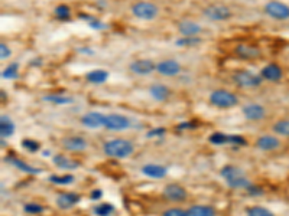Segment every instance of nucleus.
Returning <instances> with one entry per match:
<instances>
[{
	"label": "nucleus",
	"instance_id": "1",
	"mask_svg": "<svg viewBox=\"0 0 289 216\" xmlns=\"http://www.w3.org/2000/svg\"><path fill=\"white\" fill-rule=\"evenodd\" d=\"M220 175L231 189H248L249 186L252 184L240 167L227 165L220 170Z\"/></svg>",
	"mask_w": 289,
	"mask_h": 216
},
{
	"label": "nucleus",
	"instance_id": "2",
	"mask_svg": "<svg viewBox=\"0 0 289 216\" xmlns=\"http://www.w3.org/2000/svg\"><path fill=\"white\" fill-rule=\"evenodd\" d=\"M103 151L104 154H107L108 157L115 158H126L135 151V146L133 143L124 139H113L108 140L103 144Z\"/></svg>",
	"mask_w": 289,
	"mask_h": 216
},
{
	"label": "nucleus",
	"instance_id": "3",
	"mask_svg": "<svg viewBox=\"0 0 289 216\" xmlns=\"http://www.w3.org/2000/svg\"><path fill=\"white\" fill-rule=\"evenodd\" d=\"M132 13L141 20H153L159 15V9L152 2H138L132 6Z\"/></svg>",
	"mask_w": 289,
	"mask_h": 216
},
{
	"label": "nucleus",
	"instance_id": "4",
	"mask_svg": "<svg viewBox=\"0 0 289 216\" xmlns=\"http://www.w3.org/2000/svg\"><path fill=\"white\" fill-rule=\"evenodd\" d=\"M210 102L218 108H230L237 105V97L227 90H215L210 94Z\"/></svg>",
	"mask_w": 289,
	"mask_h": 216
},
{
	"label": "nucleus",
	"instance_id": "5",
	"mask_svg": "<svg viewBox=\"0 0 289 216\" xmlns=\"http://www.w3.org/2000/svg\"><path fill=\"white\" fill-rule=\"evenodd\" d=\"M233 81L241 88H257L262 85L263 78L252 71H239L233 75Z\"/></svg>",
	"mask_w": 289,
	"mask_h": 216
},
{
	"label": "nucleus",
	"instance_id": "6",
	"mask_svg": "<svg viewBox=\"0 0 289 216\" xmlns=\"http://www.w3.org/2000/svg\"><path fill=\"white\" fill-rule=\"evenodd\" d=\"M264 13L276 20H288L289 6L282 2H278V0H272L264 5Z\"/></svg>",
	"mask_w": 289,
	"mask_h": 216
},
{
	"label": "nucleus",
	"instance_id": "7",
	"mask_svg": "<svg viewBox=\"0 0 289 216\" xmlns=\"http://www.w3.org/2000/svg\"><path fill=\"white\" fill-rule=\"evenodd\" d=\"M204 16L213 22H223L231 17V10L224 5H210L203 10Z\"/></svg>",
	"mask_w": 289,
	"mask_h": 216
},
{
	"label": "nucleus",
	"instance_id": "8",
	"mask_svg": "<svg viewBox=\"0 0 289 216\" xmlns=\"http://www.w3.org/2000/svg\"><path fill=\"white\" fill-rule=\"evenodd\" d=\"M104 127L112 131H123L130 127V120L122 114H108L106 116V124Z\"/></svg>",
	"mask_w": 289,
	"mask_h": 216
},
{
	"label": "nucleus",
	"instance_id": "9",
	"mask_svg": "<svg viewBox=\"0 0 289 216\" xmlns=\"http://www.w3.org/2000/svg\"><path fill=\"white\" fill-rule=\"evenodd\" d=\"M129 69L133 74L146 76L152 74L153 71H157V64L152 59H136L129 65Z\"/></svg>",
	"mask_w": 289,
	"mask_h": 216
},
{
	"label": "nucleus",
	"instance_id": "10",
	"mask_svg": "<svg viewBox=\"0 0 289 216\" xmlns=\"http://www.w3.org/2000/svg\"><path fill=\"white\" fill-rule=\"evenodd\" d=\"M157 72L162 76H176L181 72V65L175 59H164L157 64Z\"/></svg>",
	"mask_w": 289,
	"mask_h": 216
},
{
	"label": "nucleus",
	"instance_id": "11",
	"mask_svg": "<svg viewBox=\"0 0 289 216\" xmlns=\"http://www.w3.org/2000/svg\"><path fill=\"white\" fill-rule=\"evenodd\" d=\"M164 196L168 198L172 202H182V200L187 199L188 193L187 191L182 187L181 184L178 183H171V184H166L165 189H164Z\"/></svg>",
	"mask_w": 289,
	"mask_h": 216
},
{
	"label": "nucleus",
	"instance_id": "12",
	"mask_svg": "<svg viewBox=\"0 0 289 216\" xmlns=\"http://www.w3.org/2000/svg\"><path fill=\"white\" fill-rule=\"evenodd\" d=\"M81 124L87 128H100V127H104L106 124V116L101 114V113H87L81 117Z\"/></svg>",
	"mask_w": 289,
	"mask_h": 216
},
{
	"label": "nucleus",
	"instance_id": "13",
	"mask_svg": "<svg viewBox=\"0 0 289 216\" xmlns=\"http://www.w3.org/2000/svg\"><path fill=\"white\" fill-rule=\"evenodd\" d=\"M243 111V116L246 117L250 121H259V120H263L264 116H266V110H264L263 105L260 104H248L244 107L241 108Z\"/></svg>",
	"mask_w": 289,
	"mask_h": 216
},
{
	"label": "nucleus",
	"instance_id": "14",
	"mask_svg": "<svg viewBox=\"0 0 289 216\" xmlns=\"http://www.w3.org/2000/svg\"><path fill=\"white\" fill-rule=\"evenodd\" d=\"M62 146L68 151H83V150L87 149L88 143L80 136H71V137H65L62 140Z\"/></svg>",
	"mask_w": 289,
	"mask_h": 216
},
{
	"label": "nucleus",
	"instance_id": "15",
	"mask_svg": "<svg viewBox=\"0 0 289 216\" xmlns=\"http://www.w3.org/2000/svg\"><path fill=\"white\" fill-rule=\"evenodd\" d=\"M80 195H77V193H73V192H70V193H61V195H58L57 198V206L59 209H71L73 206H75L78 202H80Z\"/></svg>",
	"mask_w": 289,
	"mask_h": 216
},
{
	"label": "nucleus",
	"instance_id": "16",
	"mask_svg": "<svg viewBox=\"0 0 289 216\" xmlns=\"http://www.w3.org/2000/svg\"><path fill=\"white\" fill-rule=\"evenodd\" d=\"M260 76H262L263 79L276 83V81H279L282 76H283V71H282V68L279 67V65H276V64H269V65L262 68Z\"/></svg>",
	"mask_w": 289,
	"mask_h": 216
},
{
	"label": "nucleus",
	"instance_id": "17",
	"mask_svg": "<svg viewBox=\"0 0 289 216\" xmlns=\"http://www.w3.org/2000/svg\"><path fill=\"white\" fill-rule=\"evenodd\" d=\"M178 31L184 36H197L203 32V28L197 22L192 20H182L178 23Z\"/></svg>",
	"mask_w": 289,
	"mask_h": 216
},
{
	"label": "nucleus",
	"instance_id": "18",
	"mask_svg": "<svg viewBox=\"0 0 289 216\" xmlns=\"http://www.w3.org/2000/svg\"><path fill=\"white\" fill-rule=\"evenodd\" d=\"M5 161H6V163H10L12 166H15L16 169H19V170H22V172L28 173V175H39V173H42L41 169L31 166V165H28V163H25V161L20 160V158L6 157L5 158Z\"/></svg>",
	"mask_w": 289,
	"mask_h": 216
},
{
	"label": "nucleus",
	"instance_id": "19",
	"mask_svg": "<svg viewBox=\"0 0 289 216\" xmlns=\"http://www.w3.org/2000/svg\"><path fill=\"white\" fill-rule=\"evenodd\" d=\"M234 52L237 57L243 59H255L260 57V49L252 45H237Z\"/></svg>",
	"mask_w": 289,
	"mask_h": 216
},
{
	"label": "nucleus",
	"instance_id": "20",
	"mask_svg": "<svg viewBox=\"0 0 289 216\" xmlns=\"http://www.w3.org/2000/svg\"><path fill=\"white\" fill-rule=\"evenodd\" d=\"M142 173L152 179H164L168 173V169L161 165H145L142 167Z\"/></svg>",
	"mask_w": 289,
	"mask_h": 216
},
{
	"label": "nucleus",
	"instance_id": "21",
	"mask_svg": "<svg viewBox=\"0 0 289 216\" xmlns=\"http://www.w3.org/2000/svg\"><path fill=\"white\" fill-rule=\"evenodd\" d=\"M256 146L260 150H264V151H272V150L281 147V142L273 136H262V137L257 139Z\"/></svg>",
	"mask_w": 289,
	"mask_h": 216
},
{
	"label": "nucleus",
	"instance_id": "22",
	"mask_svg": "<svg viewBox=\"0 0 289 216\" xmlns=\"http://www.w3.org/2000/svg\"><path fill=\"white\" fill-rule=\"evenodd\" d=\"M149 94H150V97L153 98V100L157 101H166L169 98V88L164 85V84H153V85H150V88H149Z\"/></svg>",
	"mask_w": 289,
	"mask_h": 216
},
{
	"label": "nucleus",
	"instance_id": "23",
	"mask_svg": "<svg viewBox=\"0 0 289 216\" xmlns=\"http://www.w3.org/2000/svg\"><path fill=\"white\" fill-rule=\"evenodd\" d=\"M52 161L55 163V166L59 167V169H64V170H75V169L80 167V163H78V161L66 157L64 154H57V156H54Z\"/></svg>",
	"mask_w": 289,
	"mask_h": 216
},
{
	"label": "nucleus",
	"instance_id": "24",
	"mask_svg": "<svg viewBox=\"0 0 289 216\" xmlns=\"http://www.w3.org/2000/svg\"><path fill=\"white\" fill-rule=\"evenodd\" d=\"M108 71L106 69H93L90 72L85 74V79L90 84H96V85H100V84H104L108 79Z\"/></svg>",
	"mask_w": 289,
	"mask_h": 216
},
{
	"label": "nucleus",
	"instance_id": "25",
	"mask_svg": "<svg viewBox=\"0 0 289 216\" xmlns=\"http://www.w3.org/2000/svg\"><path fill=\"white\" fill-rule=\"evenodd\" d=\"M13 133H15V123L8 116L0 117V134H2V139L10 137V136H13Z\"/></svg>",
	"mask_w": 289,
	"mask_h": 216
},
{
	"label": "nucleus",
	"instance_id": "26",
	"mask_svg": "<svg viewBox=\"0 0 289 216\" xmlns=\"http://www.w3.org/2000/svg\"><path fill=\"white\" fill-rule=\"evenodd\" d=\"M190 216H215V209L208 205H194L188 209Z\"/></svg>",
	"mask_w": 289,
	"mask_h": 216
},
{
	"label": "nucleus",
	"instance_id": "27",
	"mask_svg": "<svg viewBox=\"0 0 289 216\" xmlns=\"http://www.w3.org/2000/svg\"><path fill=\"white\" fill-rule=\"evenodd\" d=\"M43 101H48V102L57 104V105H65V104H71L73 98L66 97L64 94H51V95H45Z\"/></svg>",
	"mask_w": 289,
	"mask_h": 216
},
{
	"label": "nucleus",
	"instance_id": "28",
	"mask_svg": "<svg viewBox=\"0 0 289 216\" xmlns=\"http://www.w3.org/2000/svg\"><path fill=\"white\" fill-rule=\"evenodd\" d=\"M19 76V64L17 62H13L10 64L9 67H6L2 72V78L3 79H16Z\"/></svg>",
	"mask_w": 289,
	"mask_h": 216
},
{
	"label": "nucleus",
	"instance_id": "29",
	"mask_svg": "<svg viewBox=\"0 0 289 216\" xmlns=\"http://www.w3.org/2000/svg\"><path fill=\"white\" fill-rule=\"evenodd\" d=\"M208 142L214 146H224V144H230V136L224 133H213L208 137Z\"/></svg>",
	"mask_w": 289,
	"mask_h": 216
},
{
	"label": "nucleus",
	"instance_id": "30",
	"mask_svg": "<svg viewBox=\"0 0 289 216\" xmlns=\"http://www.w3.org/2000/svg\"><path fill=\"white\" fill-rule=\"evenodd\" d=\"M273 131L283 137H289V120H281L273 125Z\"/></svg>",
	"mask_w": 289,
	"mask_h": 216
},
{
	"label": "nucleus",
	"instance_id": "31",
	"mask_svg": "<svg viewBox=\"0 0 289 216\" xmlns=\"http://www.w3.org/2000/svg\"><path fill=\"white\" fill-rule=\"evenodd\" d=\"M199 43H201V39L198 36H184V38L175 42L176 46H195Z\"/></svg>",
	"mask_w": 289,
	"mask_h": 216
},
{
	"label": "nucleus",
	"instance_id": "32",
	"mask_svg": "<svg viewBox=\"0 0 289 216\" xmlns=\"http://www.w3.org/2000/svg\"><path fill=\"white\" fill-rule=\"evenodd\" d=\"M93 210L97 216H110L115 212V206L110 205V203H101L99 206H96Z\"/></svg>",
	"mask_w": 289,
	"mask_h": 216
},
{
	"label": "nucleus",
	"instance_id": "33",
	"mask_svg": "<svg viewBox=\"0 0 289 216\" xmlns=\"http://www.w3.org/2000/svg\"><path fill=\"white\" fill-rule=\"evenodd\" d=\"M246 213H248V216H275L269 209L263 208V206H252V208H248Z\"/></svg>",
	"mask_w": 289,
	"mask_h": 216
},
{
	"label": "nucleus",
	"instance_id": "34",
	"mask_svg": "<svg viewBox=\"0 0 289 216\" xmlns=\"http://www.w3.org/2000/svg\"><path fill=\"white\" fill-rule=\"evenodd\" d=\"M50 182L55 183V184H71V183L74 182V176L73 175H64V176H57V175H52L50 176V179H48Z\"/></svg>",
	"mask_w": 289,
	"mask_h": 216
},
{
	"label": "nucleus",
	"instance_id": "35",
	"mask_svg": "<svg viewBox=\"0 0 289 216\" xmlns=\"http://www.w3.org/2000/svg\"><path fill=\"white\" fill-rule=\"evenodd\" d=\"M54 13H55V16L58 19H61V20H64V19H70L71 16V9L70 6H66V5H58L55 10H54Z\"/></svg>",
	"mask_w": 289,
	"mask_h": 216
},
{
	"label": "nucleus",
	"instance_id": "36",
	"mask_svg": "<svg viewBox=\"0 0 289 216\" xmlns=\"http://www.w3.org/2000/svg\"><path fill=\"white\" fill-rule=\"evenodd\" d=\"M81 19L84 20H87L88 22V26H90L91 29H94V31H101V29H106V25L103 23V22H100L99 19H96V17H91L88 15H80Z\"/></svg>",
	"mask_w": 289,
	"mask_h": 216
},
{
	"label": "nucleus",
	"instance_id": "37",
	"mask_svg": "<svg viewBox=\"0 0 289 216\" xmlns=\"http://www.w3.org/2000/svg\"><path fill=\"white\" fill-rule=\"evenodd\" d=\"M24 210L26 213H31V215H38V213L43 212V206L38 205V203H26L24 206Z\"/></svg>",
	"mask_w": 289,
	"mask_h": 216
},
{
	"label": "nucleus",
	"instance_id": "38",
	"mask_svg": "<svg viewBox=\"0 0 289 216\" xmlns=\"http://www.w3.org/2000/svg\"><path fill=\"white\" fill-rule=\"evenodd\" d=\"M162 216H190V213H188V210H184V209L172 208L166 209Z\"/></svg>",
	"mask_w": 289,
	"mask_h": 216
},
{
	"label": "nucleus",
	"instance_id": "39",
	"mask_svg": "<svg viewBox=\"0 0 289 216\" xmlns=\"http://www.w3.org/2000/svg\"><path fill=\"white\" fill-rule=\"evenodd\" d=\"M22 146H24L26 150H29L31 153H35V151L39 150V143L35 142V140H29V139L22 140Z\"/></svg>",
	"mask_w": 289,
	"mask_h": 216
},
{
	"label": "nucleus",
	"instance_id": "40",
	"mask_svg": "<svg viewBox=\"0 0 289 216\" xmlns=\"http://www.w3.org/2000/svg\"><path fill=\"white\" fill-rule=\"evenodd\" d=\"M12 57V50L9 48L6 43H0V59L5 61V59H9Z\"/></svg>",
	"mask_w": 289,
	"mask_h": 216
},
{
	"label": "nucleus",
	"instance_id": "41",
	"mask_svg": "<svg viewBox=\"0 0 289 216\" xmlns=\"http://www.w3.org/2000/svg\"><path fill=\"white\" fill-rule=\"evenodd\" d=\"M230 144H236V146H244L246 140L241 136H230Z\"/></svg>",
	"mask_w": 289,
	"mask_h": 216
},
{
	"label": "nucleus",
	"instance_id": "42",
	"mask_svg": "<svg viewBox=\"0 0 289 216\" xmlns=\"http://www.w3.org/2000/svg\"><path fill=\"white\" fill-rule=\"evenodd\" d=\"M165 134V128H153L148 133V137H158V136H164Z\"/></svg>",
	"mask_w": 289,
	"mask_h": 216
},
{
	"label": "nucleus",
	"instance_id": "43",
	"mask_svg": "<svg viewBox=\"0 0 289 216\" xmlns=\"http://www.w3.org/2000/svg\"><path fill=\"white\" fill-rule=\"evenodd\" d=\"M101 196H103V192L100 191V189H94V191L91 192V195H90L91 200H99Z\"/></svg>",
	"mask_w": 289,
	"mask_h": 216
},
{
	"label": "nucleus",
	"instance_id": "44",
	"mask_svg": "<svg viewBox=\"0 0 289 216\" xmlns=\"http://www.w3.org/2000/svg\"><path fill=\"white\" fill-rule=\"evenodd\" d=\"M248 192L250 195H262V189H260V187H256V186H253V184L249 186Z\"/></svg>",
	"mask_w": 289,
	"mask_h": 216
}]
</instances>
